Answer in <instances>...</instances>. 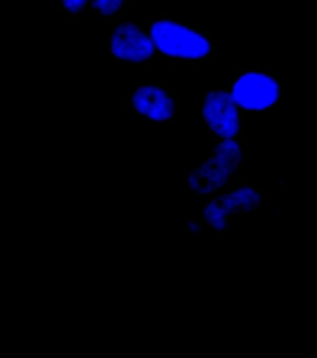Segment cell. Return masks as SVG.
I'll list each match as a JSON object with an SVG mask.
<instances>
[{
	"mask_svg": "<svg viewBox=\"0 0 317 358\" xmlns=\"http://www.w3.org/2000/svg\"><path fill=\"white\" fill-rule=\"evenodd\" d=\"M132 0H90L87 10L101 16L118 17L124 13L127 3Z\"/></svg>",
	"mask_w": 317,
	"mask_h": 358,
	"instance_id": "8992f818",
	"label": "cell"
},
{
	"mask_svg": "<svg viewBox=\"0 0 317 358\" xmlns=\"http://www.w3.org/2000/svg\"><path fill=\"white\" fill-rule=\"evenodd\" d=\"M59 10L64 11L69 18L76 19L79 14L90 8V0H56Z\"/></svg>",
	"mask_w": 317,
	"mask_h": 358,
	"instance_id": "52a82bcc",
	"label": "cell"
},
{
	"mask_svg": "<svg viewBox=\"0 0 317 358\" xmlns=\"http://www.w3.org/2000/svg\"><path fill=\"white\" fill-rule=\"evenodd\" d=\"M226 90L240 109L266 111L279 101L281 84L273 70L247 69L234 76Z\"/></svg>",
	"mask_w": 317,
	"mask_h": 358,
	"instance_id": "277c9868",
	"label": "cell"
},
{
	"mask_svg": "<svg viewBox=\"0 0 317 358\" xmlns=\"http://www.w3.org/2000/svg\"><path fill=\"white\" fill-rule=\"evenodd\" d=\"M103 46L104 53L118 63L151 64L160 56L146 24L114 22Z\"/></svg>",
	"mask_w": 317,
	"mask_h": 358,
	"instance_id": "3957f363",
	"label": "cell"
},
{
	"mask_svg": "<svg viewBox=\"0 0 317 358\" xmlns=\"http://www.w3.org/2000/svg\"><path fill=\"white\" fill-rule=\"evenodd\" d=\"M125 101L127 110L143 120L175 122L179 118V94L164 81L135 83L127 92Z\"/></svg>",
	"mask_w": 317,
	"mask_h": 358,
	"instance_id": "7a4b0ae2",
	"label": "cell"
},
{
	"mask_svg": "<svg viewBox=\"0 0 317 358\" xmlns=\"http://www.w3.org/2000/svg\"><path fill=\"white\" fill-rule=\"evenodd\" d=\"M160 55L183 64H202L211 61L213 43L197 24H186L180 16L160 13L146 24Z\"/></svg>",
	"mask_w": 317,
	"mask_h": 358,
	"instance_id": "6da1fadb",
	"label": "cell"
},
{
	"mask_svg": "<svg viewBox=\"0 0 317 358\" xmlns=\"http://www.w3.org/2000/svg\"><path fill=\"white\" fill-rule=\"evenodd\" d=\"M239 109L227 90H206L203 99L206 131L220 141L236 139L241 129Z\"/></svg>",
	"mask_w": 317,
	"mask_h": 358,
	"instance_id": "5b68a950",
	"label": "cell"
}]
</instances>
